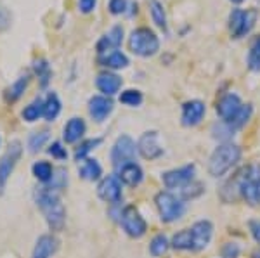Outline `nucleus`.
<instances>
[{"label":"nucleus","mask_w":260,"mask_h":258,"mask_svg":"<svg viewBox=\"0 0 260 258\" xmlns=\"http://www.w3.org/2000/svg\"><path fill=\"white\" fill-rule=\"evenodd\" d=\"M251 258H260V253H253V256Z\"/></svg>","instance_id":"nucleus-48"},{"label":"nucleus","mask_w":260,"mask_h":258,"mask_svg":"<svg viewBox=\"0 0 260 258\" xmlns=\"http://www.w3.org/2000/svg\"><path fill=\"white\" fill-rule=\"evenodd\" d=\"M78 173H80V177L83 180L95 182V180H99L101 175H103V166L99 165L98 160L85 158V160L82 161V166H80V170H78Z\"/></svg>","instance_id":"nucleus-26"},{"label":"nucleus","mask_w":260,"mask_h":258,"mask_svg":"<svg viewBox=\"0 0 260 258\" xmlns=\"http://www.w3.org/2000/svg\"><path fill=\"white\" fill-rule=\"evenodd\" d=\"M154 205L158 208V213H160L161 222L172 224L177 222L184 217L186 213V205L180 199V196H175L170 191H160V193L154 196Z\"/></svg>","instance_id":"nucleus-4"},{"label":"nucleus","mask_w":260,"mask_h":258,"mask_svg":"<svg viewBox=\"0 0 260 258\" xmlns=\"http://www.w3.org/2000/svg\"><path fill=\"white\" fill-rule=\"evenodd\" d=\"M98 196L108 205H118L121 201V182L116 175H108L99 182Z\"/></svg>","instance_id":"nucleus-15"},{"label":"nucleus","mask_w":260,"mask_h":258,"mask_svg":"<svg viewBox=\"0 0 260 258\" xmlns=\"http://www.w3.org/2000/svg\"><path fill=\"white\" fill-rule=\"evenodd\" d=\"M241 160V148L233 142H222L213 149L208 160V173L212 177L219 178L224 177L229 170L240 163Z\"/></svg>","instance_id":"nucleus-2"},{"label":"nucleus","mask_w":260,"mask_h":258,"mask_svg":"<svg viewBox=\"0 0 260 258\" xmlns=\"http://www.w3.org/2000/svg\"><path fill=\"white\" fill-rule=\"evenodd\" d=\"M120 224L125 234L134 239H141L148 232V222L134 205H128L123 210H120Z\"/></svg>","instance_id":"nucleus-7"},{"label":"nucleus","mask_w":260,"mask_h":258,"mask_svg":"<svg viewBox=\"0 0 260 258\" xmlns=\"http://www.w3.org/2000/svg\"><path fill=\"white\" fill-rule=\"evenodd\" d=\"M248 227H250L251 238H253L260 244V220H250Z\"/></svg>","instance_id":"nucleus-45"},{"label":"nucleus","mask_w":260,"mask_h":258,"mask_svg":"<svg viewBox=\"0 0 260 258\" xmlns=\"http://www.w3.org/2000/svg\"><path fill=\"white\" fill-rule=\"evenodd\" d=\"M115 175L120 178L121 184L130 186V187H137L144 180V172H142L141 165L136 163V161H130V163L118 166Z\"/></svg>","instance_id":"nucleus-19"},{"label":"nucleus","mask_w":260,"mask_h":258,"mask_svg":"<svg viewBox=\"0 0 260 258\" xmlns=\"http://www.w3.org/2000/svg\"><path fill=\"white\" fill-rule=\"evenodd\" d=\"M205 113H207V106L200 99H191V101L182 104V115H180V122L184 127H196L203 122Z\"/></svg>","instance_id":"nucleus-17"},{"label":"nucleus","mask_w":260,"mask_h":258,"mask_svg":"<svg viewBox=\"0 0 260 258\" xmlns=\"http://www.w3.org/2000/svg\"><path fill=\"white\" fill-rule=\"evenodd\" d=\"M251 113H253V107H251V104H245V106L241 107L240 113H238L236 120H234L233 123H229V125L234 128V130H240V128H243L246 123H248V120L251 118Z\"/></svg>","instance_id":"nucleus-39"},{"label":"nucleus","mask_w":260,"mask_h":258,"mask_svg":"<svg viewBox=\"0 0 260 258\" xmlns=\"http://www.w3.org/2000/svg\"><path fill=\"white\" fill-rule=\"evenodd\" d=\"M127 44L128 51L139 57H153L160 51V39L148 26H141L130 31Z\"/></svg>","instance_id":"nucleus-3"},{"label":"nucleus","mask_w":260,"mask_h":258,"mask_svg":"<svg viewBox=\"0 0 260 258\" xmlns=\"http://www.w3.org/2000/svg\"><path fill=\"white\" fill-rule=\"evenodd\" d=\"M0 144H2V137H0Z\"/></svg>","instance_id":"nucleus-49"},{"label":"nucleus","mask_w":260,"mask_h":258,"mask_svg":"<svg viewBox=\"0 0 260 258\" xmlns=\"http://www.w3.org/2000/svg\"><path fill=\"white\" fill-rule=\"evenodd\" d=\"M240 196L250 206H260V165L243 166Z\"/></svg>","instance_id":"nucleus-5"},{"label":"nucleus","mask_w":260,"mask_h":258,"mask_svg":"<svg viewBox=\"0 0 260 258\" xmlns=\"http://www.w3.org/2000/svg\"><path fill=\"white\" fill-rule=\"evenodd\" d=\"M203 191H205V186L201 184V182L192 180L191 184H187L186 187L180 189V199H182V201H189V199H194V198L201 196Z\"/></svg>","instance_id":"nucleus-37"},{"label":"nucleus","mask_w":260,"mask_h":258,"mask_svg":"<svg viewBox=\"0 0 260 258\" xmlns=\"http://www.w3.org/2000/svg\"><path fill=\"white\" fill-rule=\"evenodd\" d=\"M137 153L144 158V160H158V158L163 156L165 149L161 145V140H160V134L156 130H148L144 132L139 140H137Z\"/></svg>","instance_id":"nucleus-11"},{"label":"nucleus","mask_w":260,"mask_h":258,"mask_svg":"<svg viewBox=\"0 0 260 258\" xmlns=\"http://www.w3.org/2000/svg\"><path fill=\"white\" fill-rule=\"evenodd\" d=\"M59 248V241L52 234H44L37 239L31 258H52Z\"/></svg>","instance_id":"nucleus-22"},{"label":"nucleus","mask_w":260,"mask_h":258,"mask_svg":"<svg viewBox=\"0 0 260 258\" xmlns=\"http://www.w3.org/2000/svg\"><path fill=\"white\" fill-rule=\"evenodd\" d=\"M233 4H241V2H245V0H231Z\"/></svg>","instance_id":"nucleus-47"},{"label":"nucleus","mask_w":260,"mask_h":258,"mask_svg":"<svg viewBox=\"0 0 260 258\" xmlns=\"http://www.w3.org/2000/svg\"><path fill=\"white\" fill-rule=\"evenodd\" d=\"M21 155H23V144L16 139L9 144L7 151L4 153L2 158H0V196L6 193L7 182H9V178L12 175V172H14L18 161L21 160Z\"/></svg>","instance_id":"nucleus-8"},{"label":"nucleus","mask_w":260,"mask_h":258,"mask_svg":"<svg viewBox=\"0 0 260 258\" xmlns=\"http://www.w3.org/2000/svg\"><path fill=\"white\" fill-rule=\"evenodd\" d=\"M21 118L28 123H35L44 118V97H35L28 106H24V109L21 111Z\"/></svg>","instance_id":"nucleus-27"},{"label":"nucleus","mask_w":260,"mask_h":258,"mask_svg":"<svg viewBox=\"0 0 260 258\" xmlns=\"http://www.w3.org/2000/svg\"><path fill=\"white\" fill-rule=\"evenodd\" d=\"M123 36H125L123 26H121V24H115V26H111L110 30L98 40V44H95V52H98L99 56H103V54L118 51L121 47V42H123Z\"/></svg>","instance_id":"nucleus-13"},{"label":"nucleus","mask_w":260,"mask_h":258,"mask_svg":"<svg viewBox=\"0 0 260 258\" xmlns=\"http://www.w3.org/2000/svg\"><path fill=\"white\" fill-rule=\"evenodd\" d=\"M142 101H144V95L137 89H127L120 94V102L128 107H139Z\"/></svg>","instance_id":"nucleus-35"},{"label":"nucleus","mask_w":260,"mask_h":258,"mask_svg":"<svg viewBox=\"0 0 260 258\" xmlns=\"http://www.w3.org/2000/svg\"><path fill=\"white\" fill-rule=\"evenodd\" d=\"M49 140V132L47 130H40V132H35V134L30 135L28 139V149L30 153H39Z\"/></svg>","instance_id":"nucleus-38"},{"label":"nucleus","mask_w":260,"mask_h":258,"mask_svg":"<svg viewBox=\"0 0 260 258\" xmlns=\"http://www.w3.org/2000/svg\"><path fill=\"white\" fill-rule=\"evenodd\" d=\"M115 109V102L106 95H92L89 99V115L95 123L106 122Z\"/></svg>","instance_id":"nucleus-16"},{"label":"nucleus","mask_w":260,"mask_h":258,"mask_svg":"<svg viewBox=\"0 0 260 258\" xmlns=\"http://www.w3.org/2000/svg\"><path fill=\"white\" fill-rule=\"evenodd\" d=\"M54 166L49 163V161L45 160H40V161H35L31 166V172L33 175H35V178L39 182H42V184H49L50 180H52V175H54Z\"/></svg>","instance_id":"nucleus-30"},{"label":"nucleus","mask_w":260,"mask_h":258,"mask_svg":"<svg viewBox=\"0 0 260 258\" xmlns=\"http://www.w3.org/2000/svg\"><path fill=\"white\" fill-rule=\"evenodd\" d=\"M35 201L40 211L44 213L45 222H47L50 231H62L66 224V208L61 203L59 194L56 191L49 189V187H40V189L35 191Z\"/></svg>","instance_id":"nucleus-1"},{"label":"nucleus","mask_w":260,"mask_h":258,"mask_svg":"<svg viewBox=\"0 0 260 258\" xmlns=\"http://www.w3.org/2000/svg\"><path fill=\"white\" fill-rule=\"evenodd\" d=\"M169 248H170V241L165 234H156L149 243V253H151V256H154V258L163 256L169 251Z\"/></svg>","instance_id":"nucleus-32"},{"label":"nucleus","mask_w":260,"mask_h":258,"mask_svg":"<svg viewBox=\"0 0 260 258\" xmlns=\"http://www.w3.org/2000/svg\"><path fill=\"white\" fill-rule=\"evenodd\" d=\"M194 175H196V165L189 163L180 166V168H174L161 173V182L167 189H182V187H186L187 184H191L194 180Z\"/></svg>","instance_id":"nucleus-10"},{"label":"nucleus","mask_w":260,"mask_h":258,"mask_svg":"<svg viewBox=\"0 0 260 258\" xmlns=\"http://www.w3.org/2000/svg\"><path fill=\"white\" fill-rule=\"evenodd\" d=\"M191 238H192V251H201L210 244L213 238V224L210 220H198L191 226Z\"/></svg>","instance_id":"nucleus-14"},{"label":"nucleus","mask_w":260,"mask_h":258,"mask_svg":"<svg viewBox=\"0 0 260 258\" xmlns=\"http://www.w3.org/2000/svg\"><path fill=\"white\" fill-rule=\"evenodd\" d=\"M136 156H137L136 140L130 135H120L111 148V163L115 166V170L125 163L136 161Z\"/></svg>","instance_id":"nucleus-9"},{"label":"nucleus","mask_w":260,"mask_h":258,"mask_svg":"<svg viewBox=\"0 0 260 258\" xmlns=\"http://www.w3.org/2000/svg\"><path fill=\"white\" fill-rule=\"evenodd\" d=\"M11 21H12L11 11L0 4V31H6L11 26Z\"/></svg>","instance_id":"nucleus-43"},{"label":"nucleus","mask_w":260,"mask_h":258,"mask_svg":"<svg viewBox=\"0 0 260 258\" xmlns=\"http://www.w3.org/2000/svg\"><path fill=\"white\" fill-rule=\"evenodd\" d=\"M87 132V123L85 120L80 116H73L66 122L64 128H62V139L66 144H75L78 140H82V137Z\"/></svg>","instance_id":"nucleus-21"},{"label":"nucleus","mask_w":260,"mask_h":258,"mask_svg":"<svg viewBox=\"0 0 260 258\" xmlns=\"http://www.w3.org/2000/svg\"><path fill=\"white\" fill-rule=\"evenodd\" d=\"M234 132H236V130H234V128L231 127L229 123H225V122H217V123H213V127H212L213 139L222 140V142H231Z\"/></svg>","instance_id":"nucleus-34"},{"label":"nucleus","mask_w":260,"mask_h":258,"mask_svg":"<svg viewBox=\"0 0 260 258\" xmlns=\"http://www.w3.org/2000/svg\"><path fill=\"white\" fill-rule=\"evenodd\" d=\"M243 106H245V104H243L240 95L229 92L219 99V102H217V106H215V111H217V115H219L220 122L233 123Z\"/></svg>","instance_id":"nucleus-12"},{"label":"nucleus","mask_w":260,"mask_h":258,"mask_svg":"<svg viewBox=\"0 0 260 258\" xmlns=\"http://www.w3.org/2000/svg\"><path fill=\"white\" fill-rule=\"evenodd\" d=\"M137 2H132V6H130V16H134V14H137Z\"/></svg>","instance_id":"nucleus-46"},{"label":"nucleus","mask_w":260,"mask_h":258,"mask_svg":"<svg viewBox=\"0 0 260 258\" xmlns=\"http://www.w3.org/2000/svg\"><path fill=\"white\" fill-rule=\"evenodd\" d=\"M127 9H128V0H110V2H108V11H110L113 16L125 14Z\"/></svg>","instance_id":"nucleus-41"},{"label":"nucleus","mask_w":260,"mask_h":258,"mask_svg":"<svg viewBox=\"0 0 260 258\" xmlns=\"http://www.w3.org/2000/svg\"><path fill=\"white\" fill-rule=\"evenodd\" d=\"M31 71L37 77L42 89H47L50 80H52V68H50L49 61L45 57H37L31 64Z\"/></svg>","instance_id":"nucleus-24"},{"label":"nucleus","mask_w":260,"mask_h":258,"mask_svg":"<svg viewBox=\"0 0 260 258\" xmlns=\"http://www.w3.org/2000/svg\"><path fill=\"white\" fill-rule=\"evenodd\" d=\"M170 246L175 251H192V238H191V229H182V231L175 232L170 239Z\"/></svg>","instance_id":"nucleus-28"},{"label":"nucleus","mask_w":260,"mask_h":258,"mask_svg":"<svg viewBox=\"0 0 260 258\" xmlns=\"http://www.w3.org/2000/svg\"><path fill=\"white\" fill-rule=\"evenodd\" d=\"M98 7V0H78V11L82 14H92Z\"/></svg>","instance_id":"nucleus-44"},{"label":"nucleus","mask_w":260,"mask_h":258,"mask_svg":"<svg viewBox=\"0 0 260 258\" xmlns=\"http://www.w3.org/2000/svg\"><path fill=\"white\" fill-rule=\"evenodd\" d=\"M246 64H248L250 71L253 73L260 71V35L255 36V40L251 42L248 57H246Z\"/></svg>","instance_id":"nucleus-33"},{"label":"nucleus","mask_w":260,"mask_h":258,"mask_svg":"<svg viewBox=\"0 0 260 258\" xmlns=\"http://www.w3.org/2000/svg\"><path fill=\"white\" fill-rule=\"evenodd\" d=\"M258 12L255 9H233L229 14V31L233 39H243L253 30Z\"/></svg>","instance_id":"nucleus-6"},{"label":"nucleus","mask_w":260,"mask_h":258,"mask_svg":"<svg viewBox=\"0 0 260 258\" xmlns=\"http://www.w3.org/2000/svg\"><path fill=\"white\" fill-rule=\"evenodd\" d=\"M149 14H151V19L153 23L156 24L158 28L161 30H169V21H167V12H165V7L160 0H149Z\"/></svg>","instance_id":"nucleus-29"},{"label":"nucleus","mask_w":260,"mask_h":258,"mask_svg":"<svg viewBox=\"0 0 260 258\" xmlns=\"http://www.w3.org/2000/svg\"><path fill=\"white\" fill-rule=\"evenodd\" d=\"M47 153L54 158V160H57V161H64L66 158H68V151H66V148L59 142V140H56V142L50 144L49 149H47Z\"/></svg>","instance_id":"nucleus-40"},{"label":"nucleus","mask_w":260,"mask_h":258,"mask_svg":"<svg viewBox=\"0 0 260 258\" xmlns=\"http://www.w3.org/2000/svg\"><path fill=\"white\" fill-rule=\"evenodd\" d=\"M123 80H121L120 75H116L115 71H101L95 77V87L101 92V95H106V97H113L120 92Z\"/></svg>","instance_id":"nucleus-18"},{"label":"nucleus","mask_w":260,"mask_h":258,"mask_svg":"<svg viewBox=\"0 0 260 258\" xmlns=\"http://www.w3.org/2000/svg\"><path fill=\"white\" fill-rule=\"evenodd\" d=\"M101 144H103V137H94V139L82 140V142L78 144V148L75 149V160L83 161L87 156H89V153L94 151V149H98Z\"/></svg>","instance_id":"nucleus-31"},{"label":"nucleus","mask_w":260,"mask_h":258,"mask_svg":"<svg viewBox=\"0 0 260 258\" xmlns=\"http://www.w3.org/2000/svg\"><path fill=\"white\" fill-rule=\"evenodd\" d=\"M241 253V248L238 243H225L222 246V258H238Z\"/></svg>","instance_id":"nucleus-42"},{"label":"nucleus","mask_w":260,"mask_h":258,"mask_svg":"<svg viewBox=\"0 0 260 258\" xmlns=\"http://www.w3.org/2000/svg\"><path fill=\"white\" fill-rule=\"evenodd\" d=\"M30 82H31V73L30 71L19 75V77L16 78V80L12 82L6 90H4V101L9 102V104L18 102L19 99L24 95V92L28 90V87H30Z\"/></svg>","instance_id":"nucleus-20"},{"label":"nucleus","mask_w":260,"mask_h":258,"mask_svg":"<svg viewBox=\"0 0 260 258\" xmlns=\"http://www.w3.org/2000/svg\"><path fill=\"white\" fill-rule=\"evenodd\" d=\"M61 109H62V104L59 95L56 92H47V95L44 97V118L47 122H54L61 115Z\"/></svg>","instance_id":"nucleus-25"},{"label":"nucleus","mask_w":260,"mask_h":258,"mask_svg":"<svg viewBox=\"0 0 260 258\" xmlns=\"http://www.w3.org/2000/svg\"><path fill=\"white\" fill-rule=\"evenodd\" d=\"M66 186H68V172H66L64 168H56L54 170L52 180H50L45 187H49V189L59 193V191L66 189Z\"/></svg>","instance_id":"nucleus-36"},{"label":"nucleus","mask_w":260,"mask_h":258,"mask_svg":"<svg viewBox=\"0 0 260 258\" xmlns=\"http://www.w3.org/2000/svg\"><path fill=\"white\" fill-rule=\"evenodd\" d=\"M98 62L103 68H106L108 71H116V69H123L130 64L127 54H123L121 51H113L108 54H103V56L98 57Z\"/></svg>","instance_id":"nucleus-23"}]
</instances>
